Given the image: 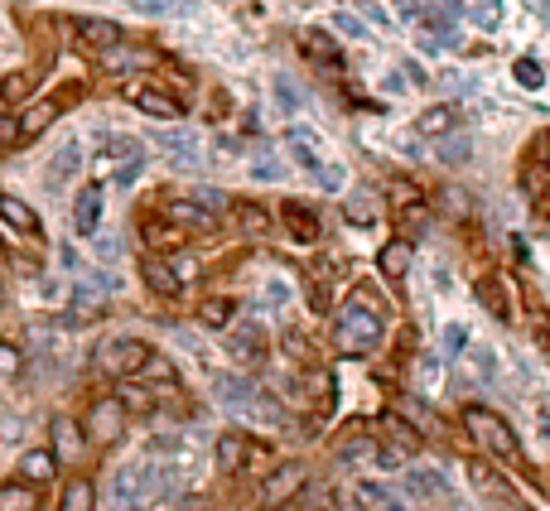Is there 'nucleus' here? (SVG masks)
<instances>
[{"mask_svg": "<svg viewBox=\"0 0 550 511\" xmlns=\"http://www.w3.org/2000/svg\"><path fill=\"white\" fill-rule=\"evenodd\" d=\"M280 222H285V232H290L295 242H304V246L319 242V217H314V208H304V203H285V208H280Z\"/></svg>", "mask_w": 550, "mask_h": 511, "instance_id": "12", "label": "nucleus"}, {"mask_svg": "<svg viewBox=\"0 0 550 511\" xmlns=\"http://www.w3.org/2000/svg\"><path fill=\"white\" fill-rule=\"evenodd\" d=\"M333 25L343 29V34H367V29H362L358 20H353V15H333Z\"/></svg>", "mask_w": 550, "mask_h": 511, "instance_id": "51", "label": "nucleus"}, {"mask_svg": "<svg viewBox=\"0 0 550 511\" xmlns=\"http://www.w3.org/2000/svg\"><path fill=\"white\" fill-rule=\"evenodd\" d=\"M242 232H251V237H266L271 232V213L261 208V203H242Z\"/></svg>", "mask_w": 550, "mask_h": 511, "instance_id": "35", "label": "nucleus"}, {"mask_svg": "<svg viewBox=\"0 0 550 511\" xmlns=\"http://www.w3.org/2000/svg\"><path fill=\"white\" fill-rule=\"evenodd\" d=\"M468 20H478L483 29H493L497 20H502V0H464Z\"/></svg>", "mask_w": 550, "mask_h": 511, "instance_id": "36", "label": "nucleus"}, {"mask_svg": "<svg viewBox=\"0 0 550 511\" xmlns=\"http://www.w3.org/2000/svg\"><path fill=\"white\" fill-rule=\"evenodd\" d=\"M140 275H145V285H150L155 295H165V299L184 290V280H179V275H174V266H169V261H160V256H145V261H140Z\"/></svg>", "mask_w": 550, "mask_h": 511, "instance_id": "15", "label": "nucleus"}, {"mask_svg": "<svg viewBox=\"0 0 550 511\" xmlns=\"http://www.w3.org/2000/svg\"><path fill=\"white\" fill-rule=\"evenodd\" d=\"M29 87H34V73H10V78L0 82V97L5 102H20V97H29Z\"/></svg>", "mask_w": 550, "mask_h": 511, "instance_id": "42", "label": "nucleus"}, {"mask_svg": "<svg viewBox=\"0 0 550 511\" xmlns=\"http://www.w3.org/2000/svg\"><path fill=\"white\" fill-rule=\"evenodd\" d=\"M304 492V463H285V468H275L266 487H261V502L266 507H285L290 497H300Z\"/></svg>", "mask_w": 550, "mask_h": 511, "instance_id": "10", "label": "nucleus"}, {"mask_svg": "<svg viewBox=\"0 0 550 511\" xmlns=\"http://www.w3.org/2000/svg\"><path fill=\"white\" fill-rule=\"evenodd\" d=\"M165 497V478L150 468V463H131V468H121L116 478H111V502L116 511H150L155 502Z\"/></svg>", "mask_w": 550, "mask_h": 511, "instance_id": "2", "label": "nucleus"}, {"mask_svg": "<svg viewBox=\"0 0 550 511\" xmlns=\"http://www.w3.org/2000/svg\"><path fill=\"white\" fill-rule=\"evenodd\" d=\"M512 73H517V82H522V87H531V92H536V87L546 82L541 63H531V58H517V68H512Z\"/></svg>", "mask_w": 550, "mask_h": 511, "instance_id": "43", "label": "nucleus"}, {"mask_svg": "<svg viewBox=\"0 0 550 511\" xmlns=\"http://www.w3.org/2000/svg\"><path fill=\"white\" fill-rule=\"evenodd\" d=\"M464 430L473 434L493 458H517V434H512V425H507L497 410H488V405H468Z\"/></svg>", "mask_w": 550, "mask_h": 511, "instance_id": "3", "label": "nucleus"}, {"mask_svg": "<svg viewBox=\"0 0 550 511\" xmlns=\"http://www.w3.org/2000/svg\"><path fill=\"white\" fill-rule=\"evenodd\" d=\"M251 174H256V179H280V164H275L271 155H261V160L251 164Z\"/></svg>", "mask_w": 550, "mask_h": 511, "instance_id": "48", "label": "nucleus"}, {"mask_svg": "<svg viewBox=\"0 0 550 511\" xmlns=\"http://www.w3.org/2000/svg\"><path fill=\"white\" fill-rule=\"evenodd\" d=\"M73 29H78V39H83L87 49H111V44L121 39V25H111V20H92V15H83Z\"/></svg>", "mask_w": 550, "mask_h": 511, "instance_id": "23", "label": "nucleus"}, {"mask_svg": "<svg viewBox=\"0 0 550 511\" xmlns=\"http://www.w3.org/2000/svg\"><path fill=\"white\" fill-rule=\"evenodd\" d=\"M468 372H473V377H483V381H493L497 377V357L488 348H473V352H468Z\"/></svg>", "mask_w": 550, "mask_h": 511, "instance_id": "41", "label": "nucleus"}, {"mask_svg": "<svg viewBox=\"0 0 550 511\" xmlns=\"http://www.w3.org/2000/svg\"><path fill=\"white\" fill-rule=\"evenodd\" d=\"M386 333V304L377 295H358L343 304V314L333 323V352H343V357H367V352L382 343Z\"/></svg>", "mask_w": 550, "mask_h": 511, "instance_id": "1", "label": "nucleus"}, {"mask_svg": "<svg viewBox=\"0 0 550 511\" xmlns=\"http://www.w3.org/2000/svg\"><path fill=\"white\" fill-rule=\"evenodd\" d=\"M198 203H203V208H213V213H218L222 203H227V198H222L218 189H198Z\"/></svg>", "mask_w": 550, "mask_h": 511, "instance_id": "50", "label": "nucleus"}, {"mask_svg": "<svg viewBox=\"0 0 550 511\" xmlns=\"http://www.w3.org/2000/svg\"><path fill=\"white\" fill-rule=\"evenodd\" d=\"M232 352H237L247 367H261V362H266V338H261V328L251 323L242 333H232Z\"/></svg>", "mask_w": 550, "mask_h": 511, "instance_id": "26", "label": "nucleus"}, {"mask_svg": "<svg viewBox=\"0 0 550 511\" xmlns=\"http://www.w3.org/2000/svg\"><path fill=\"white\" fill-rule=\"evenodd\" d=\"M126 97H131L145 116H155V121H179V116H184V102H179L174 92H165V87H150V82L131 87Z\"/></svg>", "mask_w": 550, "mask_h": 511, "instance_id": "8", "label": "nucleus"}, {"mask_svg": "<svg viewBox=\"0 0 550 511\" xmlns=\"http://www.w3.org/2000/svg\"><path fill=\"white\" fill-rule=\"evenodd\" d=\"M473 295H478V304L488 309V319H497V323L512 319V304H507V290H502V280H497V275H483Z\"/></svg>", "mask_w": 550, "mask_h": 511, "instance_id": "19", "label": "nucleus"}, {"mask_svg": "<svg viewBox=\"0 0 550 511\" xmlns=\"http://www.w3.org/2000/svg\"><path fill=\"white\" fill-rule=\"evenodd\" d=\"M300 44H304V54L314 58L319 68H329V73H338V68H343V54H338V44H333L329 34H319V29H304Z\"/></svg>", "mask_w": 550, "mask_h": 511, "instance_id": "18", "label": "nucleus"}, {"mask_svg": "<svg viewBox=\"0 0 550 511\" xmlns=\"http://www.w3.org/2000/svg\"><path fill=\"white\" fill-rule=\"evenodd\" d=\"M20 367H25V357L15 343H0V377H20Z\"/></svg>", "mask_w": 550, "mask_h": 511, "instance_id": "44", "label": "nucleus"}, {"mask_svg": "<svg viewBox=\"0 0 550 511\" xmlns=\"http://www.w3.org/2000/svg\"><path fill=\"white\" fill-rule=\"evenodd\" d=\"M232 314H237V304H232V299H208V304H203V323H208V328H227Z\"/></svg>", "mask_w": 550, "mask_h": 511, "instance_id": "40", "label": "nucleus"}, {"mask_svg": "<svg viewBox=\"0 0 550 511\" xmlns=\"http://www.w3.org/2000/svg\"><path fill=\"white\" fill-rule=\"evenodd\" d=\"M247 458H251V439H247V434L232 430V434H222V439H218V473H222V478H232Z\"/></svg>", "mask_w": 550, "mask_h": 511, "instance_id": "16", "label": "nucleus"}, {"mask_svg": "<svg viewBox=\"0 0 550 511\" xmlns=\"http://www.w3.org/2000/svg\"><path fill=\"white\" fill-rule=\"evenodd\" d=\"M78 169H83V145H78V140H68V145H58V155L49 160V184H54V189H58V184H68Z\"/></svg>", "mask_w": 550, "mask_h": 511, "instance_id": "22", "label": "nucleus"}, {"mask_svg": "<svg viewBox=\"0 0 550 511\" xmlns=\"http://www.w3.org/2000/svg\"><path fill=\"white\" fill-rule=\"evenodd\" d=\"M15 140H20V121H15V116H5V111H0V150H10V145H15Z\"/></svg>", "mask_w": 550, "mask_h": 511, "instance_id": "47", "label": "nucleus"}, {"mask_svg": "<svg viewBox=\"0 0 550 511\" xmlns=\"http://www.w3.org/2000/svg\"><path fill=\"white\" fill-rule=\"evenodd\" d=\"M285 352H290L300 367H314V343L304 338L300 328H285Z\"/></svg>", "mask_w": 550, "mask_h": 511, "instance_id": "39", "label": "nucleus"}, {"mask_svg": "<svg viewBox=\"0 0 550 511\" xmlns=\"http://www.w3.org/2000/svg\"><path fill=\"white\" fill-rule=\"evenodd\" d=\"M546 222H550V208H546Z\"/></svg>", "mask_w": 550, "mask_h": 511, "instance_id": "54", "label": "nucleus"}, {"mask_svg": "<svg viewBox=\"0 0 550 511\" xmlns=\"http://www.w3.org/2000/svg\"><path fill=\"white\" fill-rule=\"evenodd\" d=\"M290 155H295V164L309 169L324 189H343V169L319 155V145H314V135H309V131H290Z\"/></svg>", "mask_w": 550, "mask_h": 511, "instance_id": "7", "label": "nucleus"}, {"mask_svg": "<svg viewBox=\"0 0 550 511\" xmlns=\"http://www.w3.org/2000/svg\"><path fill=\"white\" fill-rule=\"evenodd\" d=\"M136 381H145V386H179V372H174V362H169V357H160V352H150V357L140 362Z\"/></svg>", "mask_w": 550, "mask_h": 511, "instance_id": "27", "label": "nucleus"}, {"mask_svg": "<svg viewBox=\"0 0 550 511\" xmlns=\"http://www.w3.org/2000/svg\"><path fill=\"white\" fill-rule=\"evenodd\" d=\"M377 208H382L377 193L358 189V193H348V208H343V213H348V222H358V227H372V222H377Z\"/></svg>", "mask_w": 550, "mask_h": 511, "instance_id": "29", "label": "nucleus"}, {"mask_svg": "<svg viewBox=\"0 0 550 511\" xmlns=\"http://www.w3.org/2000/svg\"><path fill=\"white\" fill-rule=\"evenodd\" d=\"M0 222H10L15 232H25V237H39V217L29 208L25 198H15V193H0Z\"/></svg>", "mask_w": 550, "mask_h": 511, "instance_id": "17", "label": "nucleus"}, {"mask_svg": "<svg viewBox=\"0 0 550 511\" xmlns=\"http://www.w3.org/2000/svg\"><path fill=\"white\" fill-rule=\"evenodd\" d=\"M54 116H58V102H39V107H29L25 121H20V135H39L44 126H54Z\"/></svg>", "mask_w": 550, "mask_h": 511, "instance_id": "34", "label": "nucleus"}, {"mask_svg": "<svg viewBox=\"0 0 550 511\" xmlns=\"http://www.w3.org/2000/svg\"><path fill=\"white\" fill-rule=\"evenodd\" d=\"M20 478H25V483H34V487L54 483V478H58L54 449H29V454H20Z\"/></svg>", "mask_w": 550, "mask_h": 511, "instance_id": "13", "label": "nucleus"}, {"mask_svg": "<svg viewBox=\"0 0 550 511\" xmlns=\"http://www.w3.org/2000/svg\"><path fill=\"white\" fill-rule=\"evenodd\" d=\"M420 434L401 420V415H382V439H377V458L386 468H406L411 458H420Z\"/></svg>", "mask_w": 550, "mask_h": 511, "instance_id": "4", "label": "nucleus"}, {"mask_svg": "<svg viewBox=\"0 0 550 511\" xmlns=\"http://www.w3.org/2000/svg\"><path fill=\"white\" fill-rule=\"evenodd\" d=\"M0 304H5V285H0Z\"/></svg>", "mask_w": 550, "mask_h": 511, "instance_id": "53", "label": "nucleus"}, {"mask_svg": "<svg viewBox=\"0 0 550 511\" xmlns=\"http://www.w3.org/2000/svg\"><path fill=\"white\" fill-rule=\"evenodd\" d=\"M63 511H97V492H92L87 478H73L63 487Z\"/></svg>", "mask_w": 550, "mask_h": 511, "instance_id": "33", "label": "nucleus"}, {"mask_svg": "<svg viewBox=\"0 0 550 511\" xmlns=\"http://www.w3.org/2000/svg\"><path fill=\"white\" fill-rule=\"evenodd\" d=\"M541 184H546V169L541 164H526V193H541Z\"/></svg>", "mask_w": 550, "mask_h": 511, "instance_id": "49", "label": "nucleus"}, {"mask_svg": "<svg viewBox=\"0 0 550 511\" xmlns=\"http://www.w3.org/2000/svg\"><path fill=\"white\" fill-rule=\"evenodd\" d=\"M150 343H140V338H107L102 348H97V367L107 372V377H136L140 372V362L150 357Z\"/></svg>", "mask_w": 550, "mask_h": 511, "instance_id": "5", "label": "nucleus"}, {"mask_svg": "<svg viewBox=\"0 0 550 511\" xmlns=\"http://www.w3.org/2000/svg\"><path fill=\"white\" fill-rule=\"evenodd\" d=\"M131 155H140L131 135H102V160H131Z\"/></svg>", "mask_w": 550, "mask_h": 511, "instance_id": "38", "label": "nucleus"}, {"mask_svg": "<svg viewBox=\"0 0 550 511\" xmlns=\"http://www.w3.org/2000/svg\"><path fill=\"white\" fill-rule=\"evenodd\" d=\"M358 502H362V511H411L406 502H396L386 487H377V483H362L358 487Z\"/></svg>", "mask_w": 550, "mask_h": 511, "instance_id": "32", "label": "nucleus"}, {"mask_svg": "<svg viewBox=\"0 0 550 511\" xmlns=\"http://www.w3.org/2000/svg\"><path fill=\"white\" fill-rule=\"evenodd\" d=\"M541 169H546V179H550V135L541 140Z\"/></svg>", "mask_w": 550, "mask_h": 511, "instance_id": "52", "label": "nucleus"}, {"mask_svg": "<svg viewBox=\"0 0 550 511\" xmlns=\"http://www.w3.org/2000/svg\"><path fill=\"white\" fill-rule=\"evenodd\" d=\"M377 266H382L386 280H406V270H411V242H406V237L386 242L382 256H377Z\"/></svg>", "mask_w": 550, "mask_h": 511, "instance_id": "24", "label": "nucleus"}, {"mask_svg": "<svg viewBox=\"0 0 550 511\" xmlns=\"http://www.w3.org/2000/svg\"><path fill=\"white\" fill-rule=\"evenodd\" d=\"M275 102H280L285 111H295V107H300V92H295L285 78H275Z\"/></svg>", "mask_w": 550, "mask_h": 511, "instance_id": "46", "label": "nucleus"}, {"mask_svg": "<svg viewBox=\"0 0 550 511\" xmlns=\"http://www.w3.org/2000/svg\"><path fill=\"white\" fill-rule=\"evenodd\" d=\"M0 511H39V487L34 483H5L0 487Z\"/></svg>", "mask_w": 550, "mask_h": 511, "instance_id": "25", "label": "nucleus"}, {"mask_svg": "<svg viewBox=\"0 0 550 511\" xmlns=\"http://www.w3.org/2000/svg\"><path fill=\"white\" fill-rule=\"evenodd\" d=\"M83 434L97 439V444H116V439L126 434V401H121V396H97L83 420Z\"/></svg>", "mask_w": 550, "mask_h": 511, "instance_id": "6", "label": "nucleus"}, {"mask_svg": "<svg viewBox=\"0 0 550 511\" xmlns=\"http://www.w3.org/2000/svg\"><path fill=\"white\" fill-rule=\"evenodd\" d=\"M97 222H102V184H87V189L78 193V203H73V227H78L83 237H92Z\"/></svg>", "mask_w": 550, "mask_h": 511, "instance_id": "14", "label": "nucleus"}, {"mask_svg": "<svg viewBox=\"0 0 550 511\" xmlns=\"http://www.w3.org/2000/svg\"><path fill=\"white\" fill-rule=\"evenodd\" d=\"M449 126H454V111H449V107H430L420 121H415V131H420V135H444Z\"/></svg>", "mask_w": 550, "mask_h": 511, "instance_id": "37", "label": "nucleus"}, {"mask_svg": "<svg viewBox=\"0 0 550 511\" xmlns=\"http://www.w3.org/2000/svg\"><path fill=\"white\" fill-rule=\"evenodd\" d=\"M97 58H102L107 73H131V68H145V63H150L145 49H131V44H121V39H116L111 49H97Z\"/></svg>", "mask_w": 550, "mask_h": 511, "instance_id": "20", "label": "nucleus"}, {"mask_svg": "<svg viewBox=\"0 0 550 511\" xmlns=\"http://www.w3.org/2000/svg\"><path fill=\"white\" fill-rule=\"evenodd\" d=\"M165 217L174 222V227H184V232H213V227H218V213L203 208L198 198H169Z\"/></svg>", "mask_w": 550, "mask_h": 511, "instance_id": "9", "label": "nucleus"}, {"mask_svg": "<svg viewBox=\"0 0 550 511\" xmlns=\"http://www.w3.org/2000/svg\"><path fill=\"white\" fill-rule=\"evenodd\" d=\"M440 160L444 164H464L468 160V140L459 135V140H449V145H440Z\"/></svg>", "mask_w": 550, "mask_h": 511, "instance_id": "45", "label": "nucleus"}, {"mask_svg": "<svg viewBox=\"0 0 550 511\" xmlns=\"http://www.w3.org/2000/svg\"><path fill=\"white\" fill-rule=\"evenodd\" d=\"M362 454H377V439L367 434V425H348V430L338 434V458H362Z\"/></svg>", "mask_w": 550, "mask_h": 511, "instance_id": "28", "label": "nucleus"}, {"mask_svg": "<svg viewBox=\"0 0 550 511\" xmlns=\"http://www.w3.org/2000/svg\"><path fill=\"white\" fill-rule=\"evenodd\" d=\"M160 145L169 150V160L179 164V169H198V164H203V155H198V140H193L189 131H165V135H160Z\"/></svg>", "mask_w": 550, "mask_h": 511, "instance_id": "21", "label": "nucleus"}, {"mask_svg": "<svg viewBox=\"0 0 550 511\" xmlns=\"http://www.w3.org/2000/svg\"><path fill=\"white\" fill-rule=\"evenodd\" d=\"M49 434H54V458H58V463H78V458H83L87 434H83V425H78L73 415H54Z\"/></svg>", "mask_w": 550, "mask_h": 511, "instance_id": "11", "label": "nucleus"}, {"mask_svg": "<svg viewBox=\"0 0 550 511\" xmlns=\"http://www.w3.org/2000/svg\"><path fill=\"white\" fill-rule=\"evenodd\" d=\"M145 242L155 246V251H179L184 246V227H174V222H145Z\"/></svg>", "mask_w": 550, "mask_h": 511, "instance_id": "31", "label": "nucleus"}, {"mask_svg": "<svg viewBox=\"0 0 550 511\" xmlns=\"http://www.w3.org/2000/svg\"><path fill=\"white\" fill-rule=\"evenodd\" d=\"M401 420H406V425H411L420 439H425V434H440V420L425 410V401H415V396H406V401H401Z\"/></svg>", "mask_w": 550, "mask_h": 511, "instance_id": "30", "label": "nucleus"}]
</instances>
